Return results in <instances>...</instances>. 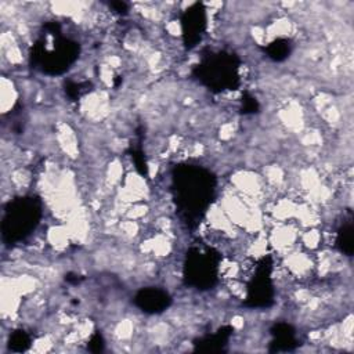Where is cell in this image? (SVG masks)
<instances>
[{
	"mask_svg": "<svg viewBox=\"0 0 354 354\" xmlns=\"http://www.w3.org/2000/svg\"><path fill=\"white\" fill-rule=\"evenodd\" d=\"M201 69L207 84L216 86L217 88L232 86L234 80L236 79V65L231 55L217 54L202 65Z\"/></svg>",
	"mask_w": 354,
	"mask_h": 354,
	"instance_id": "277c9868",
	"label": "cell"
},
{
	"mask_svg": "<svg viewBox=\"0 0 354 354\" xmlns=\"http://www.w3.org/2000/svg\"><path fill=\"white\" fill-rule=\"evenodd\" d=\"M337 243L343 252L350 254L353 252V232H351V225L343 227L342 232L339 234Z\"/></svg>",
	"mask_w": 354,
	"mask_h": 354,
	"instance_id": "9c48e42d",
	"label": "cell"
},
{
	"mask_svg": "<svg viewBox=\"0 0 354 354\" xmlns=\"http://www.w3.org/2000/svg\"><path fill=\"white\" fill-rule=\"evenodd\" d=\"M206 25L205 8L201 3H195L183 15V32L187 43L191 46L201 39V35Z\"/></svg>",
	"mask_w": 354,
	"mask_h": 354,
	"instance_id": "8992f818",
	"label": "cell"
},
{
	"mask_svg": "<svg viewBox=\"0 0 354 354\" xmlns=\"http://www.w3.org/2000/svg\"><path fill=\"white\" fill-rule=\"evenodd\" d=\"M188 278L195 285L206 286L213 282L214 278V266L212 263L209 253L196 252L189 257L188 261Z\"/></svg>",
	"mask_w": 354,
	"mask_h": 354,
	"instance_id": "5b68a950",
	"label": "cell"
},
{
	"mask_svg": "<svg viewBox=\"0 0 354 354\" xmlns=\"http://www.w3.org/2000/svg\"><path fill=\"white\" fill-rule=\"evenodd\" d=\"M111 7L118 12H126L127 11V4L124 1H112Z\"/></svg>",
	"mask_w": 354,
	"mask_h": 354,
	"instance_id": "30bf717a",
	"label": "cell"
},
{
	"mask_svg": "<svg viewBox=\"0 0 354 354\" xmlns=\"http://www.w3.org/2000/svg\"><path fill=\"white\" fill-rule=\"evenodd\" d=\"M53 28L54 41L53 47L48 48L40 43L35 47V59L41 66L43 71L50 73H59L68 68V65L77 55V46L73 41L62 37L59 33V25L57 22H50Z\"/></svg>",
	"mask_w": 354,
	"mask_h": 354,
	"instance_id": "6da1fadb",
	"label": "cell"
},
{
	"mask_svg": "<svg viewBox=\"0 0 354 354\" xmlns=\"http://www.w3.org/2000/svg\"><path fill=\"white\" fill-rule=\"evenodd\" d=\"M176 183L178 199L187 209H201L207 202L213 189L212 177L203 170L194 167L178 170Z\"/></svg>",
	"mask_w": 354,
	"mask_h": 354,
	"instance_id": "7a4b0ae2",
	"label": "cell"
},
{
	"mask_svg": "<svg viewBox=\"0 0 354 354\" xmlns=\"http://www.w3.org/2000/svg\"><path fill=\"white\" fill-rule=\"evenodd\" d=\"M40 209L32 198L15 201L6 212L3 220V235L6 239L17 241L24 238L37 224Z\"/></svg>",
	"mask_w": 354,
	"mask_h": 354,
	"instance_id": "3957f363",
	"label": "cell"
},
{
	"mask_svg": "<svg viewBox=\"0 0 354 354\" xmlns=\"http://www.w3.org/2000/svg\"><path fill=\"white\" fill-rule=\"evenodd\" d=\"M136 301L137 304L144 310V311H148V313H158V311H162L165 310L169 303H170V299L169 296L162 292V290H158V289H145V290H141L137 297H136Z\"/></svg>",
	"mask_w": 354,
	"mask_h": 354,
	"instance_id": "52a82bcc",
	"label": "cell"
},
{
	"mask_svg": "<svg viewBox=\"0 0 354 354\" xmlns=\"http://www.w3.org/2000/svg\"><path fill=\"white\" fill-rule=\"evenodd\" d=\"M268 54H270V57H272L277 61L283 59L289 54V43L286 40H281V39L275 40L274 43L270 44Z\"/></svg>",
	"mask_w": 354,
	"mask_h": 354,
	"instance_id": "ba28073f",
	"label": "cell"
}]
</instances>
